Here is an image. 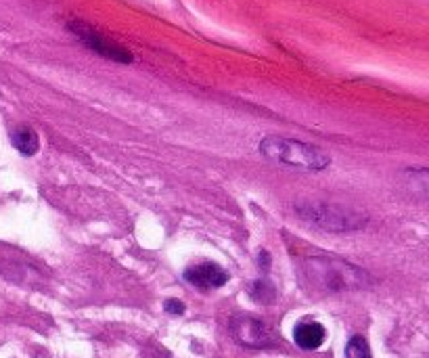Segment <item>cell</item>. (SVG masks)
<instances>
[{"label": "cell", "mask_w": 429, "mask_h": 358, "mask_svg": "<svg viewBox=\"0 0 429 358\" xmlns=\"http://www.w3.org/2000/svg\"><path fill=\"white\" fill-rule=\"evenodd\" d=\"M304 273L310 283L318 285L325 292H346V290H365L373 285V279L365 270L333 258H312L304 264Z\"/></svg>", "instance_id": "6da1fadb"}, {"label": "cell", "mask_w": 429, "mask_h": 358, "mask_svg": "<svg viewBox=\"0 0 429 358\" xmlns=\"http://www.w3.org/2000/svg\"><path fill=\"white\" fill-rule=\"evenodd\" d=\"M260 153L270 162H281L306 170H325L331 164V157L322 149L279 136H266L260 143Z\"/></svg>", "instance_id": "7a4b0ae2"}, {"label": "cell", "mask_w": 429, "mask_h": 358, "mask_svg": "<svg viewBox=\"0 0 429 358\" xmlns=\"http://www.w3.org/2000/svg\"><path fill=\"white\" fill-rule=\"evenodd\" d=\"M298 214L325 229V231H356L363 229L367 225V214L356 212L352 208H344V205H335V203H318V201H308V203H298L296 205Z\"/></svg>", "instance_id": "3957f363"}, {"label": "cell", "mask_w": 429, "mask_h": 358, "mask_svg": "<svg viewBox=\"0 0 429 358\" xmlns=\"http://www.w3.org/2000/svg\"><path fill=\"white\" fill-rule=\"evenodd\" d=\"M69 32L92 53L105 57V59L118 61V63H132V53L126 51L122 44L114 42L111 38L103 36L99 30H95L92 25L84 23V21H69Z\"/></svg>", "instance_id": "277c9868"}, {"label": "cell", "mask_w": 429, "mask_h": 358, "mask_svg": "<svg viewBox=\"0 0 429 358\" xmlns=\"http://www.w3.org/2000/svg\"><path fill=\"white\" fill-rule=\"evenodd\" d=\"M233 333L237 342L249 348H270L277 344V338L270 327L255 316H237L233 321Z\"/></svg>", "instance_id": "5b68a950"}, {"label": "cell", "mask_w": 429, "mask_h": 358, "mask_svg": "<svg viewBox=\"0 0 429 358\" xmlns=\"http://www.w3.org/2000/svg\"><path fill=\"white\" fill-rule=\"evenodd\" d=\"M184 279L191 285L207 292V290H218V287L226 285L229 273L222 266L214 264V262H201V264H195V266L186 268L184 270Z\"/></svg>", "instance_id": "8992f818"}, {"label": "cell", "mask_w": 429, "mask_h": 358, "mask_svg": "<svg viewBox=\"0 0 429 358\" xmlns=\"http://www.w3.org/2000/svg\"><path fill=\"white\" fill-rule=\"evenodd\" d=\"M325 335H327L325 327L320 323H314V321H304L294 329V340L302 350L320 348L322 342H325Z\"/></svg>", "instance_id": "52a82bcc"}, {"label": "cell", "mask_w": 429, "mask_h": 358, "mask_svg": "<svg viewBox=\"0 0 429 358\" xmlns=\"http://www.w3.org/2000/svg\"><path fill=\"white\" fill-rule=\"evenodd\" d=\"M11 143H13V147H15L21 155H25V157H32V155L38 153V149H40V138H38V134H36L30 126L17 128V130L11 134Z\"/></svg>", "instance_id": "ba28073f"}, {"label": "cell", "mask_w": 429, "mask_h": 358, "mask_svg": "<svg viewBox=\"0 0 429 358\" xmlns=\"http://www.w3.org/2000/svg\"><path fill=\"white\" fill-rule=\"evenodd\" d=\"M346 358H373L370 357L368 342L363 335H354V338L346 344Z\"/></svg>", "instance_id": "9c48e42d"}, {"label": "cell", "mask_w": 429, "mask_h": 358, "mask_svg": "<svg viewBox=\"0 0 429 358\" xmlns=\"http://www.w3.org/2000/svg\"><path fill=\"white\" fill-rule=\"evenodd\" d=\"M164 310H166L168 314H183L184 304L181 302V299H166V304H164Z\"/></svg>", "instance_id": "30bf717a"}]
</instances>
